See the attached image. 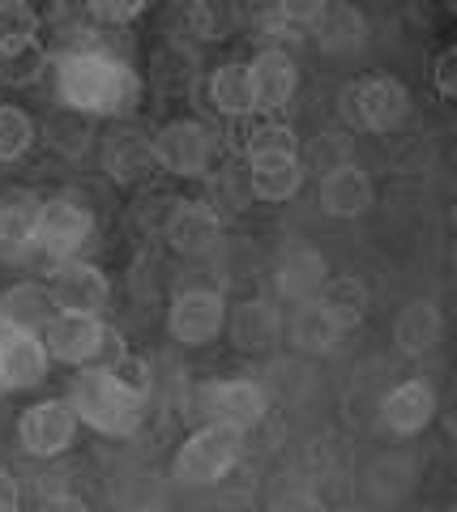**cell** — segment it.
Instances as JSON below:
<instances>
[{"label": "cell", "mask_w": 457, "mask_h": 512, "mask_svg": "<svg viewBox=\"0 0 457 512\" xmlns=\"http://www.w3.org/2000/svg\"><path fill=\"white\" fill-rule=\"evenodd\" d=\"M56 90L60 103L90 111L94 120H124L141 103V82L129 60L94 43H77L73 52L56 60Z\"/></svg>", "instance_id": "obj_1"}, {"label": "cell", "mask_w": 457, "mask_h": 512, "mask_svg": "<svg viewBox=\"0 0 457 512\" xmlns=\"http://www.w3.org/2000/svg\"><path fill=\"white\" fill-rule=\"evenodd\" d=\"M65 402L73 406L77 423L94 427L99 436H112V440H129L141 431L146 423V393L129 389L124 380L112 376V367L94 363V367H82L73 380H69V397Z\"/></svg>", "instance_id": "obj_2"}, {"label": "cell", "mask_w": 457, "mask_h": 512, "mask_svg": "<svg viewBox=\"0 0 457 512\" xmlns=\"http://www.w3.org/2000/svg\"><path fill=\"white\" fill-rule=\"evenodd\" d=\"M240 457H244V431L210 419L180 444L176 461H171V474L184 487H210L240 466Z\"/></svg>", "instance_id": "obj_3"}, {"label": "cell", "mask_w": 457, "mask_h": 512, "mask_svg": "<svg viewBox=\"0 0 457 512\" xmlns=\"http://www.w3.org/2000/svg\"><path fill=\"white\" fill-rule=\"evenodd\" d=\"M43 333V346L56 363L69 367H94V363H112L120 355V338L103 325L99 316H82V312H56Z\"/></svg>", "instance_id": "obj_4"}, {"label": "cell", "mask_w": 457, "mask_h": 512, "mask_svg": "<svg viewBox=\"0 0 457 512\" xmlns=\"http://www.w3.org/2000/svg\"><path fill=\"white\" fill-rule=\"evenodd\" d=\"M411 111V90H406L398 77H364V82H351L342 90V120L355 128H368V133H389L398 128Z\"/></svg>", "instance_id": "obj_5"}, {"label": "cell", "mask_w": 457, "mask_h": 512, "mask_svg": "<svg viewBox=\"0 0 457 512\" xmlns=\"http://www.w3.org/2000/svg\"><path fill=\"white\" fill-rule=\"evenodd\" d=\"M94 239V214L73 197H47L35 210V252L47 261H69L82 256Z\"/></svg>", "instance_id": "obj_6"}, {"label": "cell", "mask_w": 457, "mask_h": 512, "mask_svg": "<svg viewBox=\"0 0 457 512\" xmlns=\"http://www.w3.org/2000/svg\"><path fill=\"white\" fill-rule=\"evenodd\" d=\"M150 146H154V167L159 171L180 175V180H197L210 167L214 137L201 120H171L150 137Z\"/></svg>", "instance_id": "obj_7"}, {"label": "cell", "mask_w": 457, "mask_h": 512, "mask_svg": "<svg viewBox=\"0 0 457 512\" xmlns=\"http://www.w3.org/2000/svg\"><path fill=\"white\" fill-rule=\"evenodd\" d=\"M47 299H52L56 312H82V316H99L112 299V282L99 265L82 261V256H69V261H56V274L47 282Z\"/></svg>", "instance_id": "obj_8"}, {"label": "cell", "mask_w": 457, "mask_h": 512, "mask_svg": "<svg viewBox=\"0 0 457 512\" xmlns=\"http://www.w3.org/2000/svg\"><path fill=\"white\" fill-rule=\"evenodd\" d=\"M77 436V414L65 397H47V402H35L30 410H22L18 419V444L22 453L52 461L60 453H69V444Z\"/></svg>", "instance_id": "obj_9"}, {"label": "cell", "mask_w": 457, "mask_h": 512, "mask_svg": "<svg viewBox=\"0 0 457 512\" xmlns=\"http://www.w3.org/2000/svg\"><path fill=\"white\" fill-rule=\"evenodd\" d=\"M227 329V303L218 291H206V286H188L171 299L167 308V333L184 346H206L218 333Z\"/></svg>", "instance_id": "obj_10"}, {"label": "cell", "mask_w": 457, "mask_h": 512, "mask_svg": "<svg viewBox=\"0 0 457 512\" xmlns=\"http://www.w3.org/2000/svg\"><path fill=\"white\" fill-rule=\"evenodd\" d=\"M163 235L171 252L180 256H206L223 239V214L210 201H171L163 218Z\"/></svg>", "instance_id": "obj_11"}, {"label": "cell", "mask_w": 457, "mask_h": 512, "mask_svg": "<svg viewBox=\"0 0 457 512\" xmlns=\"http://www.w3.org/2000/svg\"><path fill=\"white\" fill-rule=\"evenodd\" d=\"M47 346L39 329H0V389L22 393L47 376Z\"/></svg>", "instance_id": "obj_12"}, {"label": "cell", "mask_w": 457, "mask_h": 512, "mask_svg": "<svg viewBox=\"0 0 457 512\" xmlns=\"http://www.w3.org/2000/svg\"><path fill=\"white\" fill-rule=\"evenodd\" d=\"M248 86H252V111H278L295 99L299 69L282 47H265L257 60L248 64Z\"/></svg>", "instance_id": "obj_13"}, {"label": "cell", "mask_w": 457, "mask_h": 512, "mask_svg": "<svg viewBox=\"0 0 457 512\" xmlns=\"http://www.w3.org/2000/svg\"><path fill=\"white\" fill-rule=\"evenodd\" d=\"M206 410L214 414V423H227V427H257L265 419V389L257 380H223V384H210L206 389Z\"/></svg>", "instance_id": "obj_14"}, {"label": "cell", "mask_w": 457, "mask_h": 512, "mask_svg": "<svg viewBox=\"0 0 457 512\" xmlns=\"http://www.w3.org/2000/svg\"><path fill=\"white\" fill-rule=\"evenodd\" d=\"M436 419V389L428 380H402L381 402V423L393 436H419Z\"/></svg>", "instance_id": "obj_15"}, {"label": "cell", "mask_w": 457, "mask_h": 512, "mask_svg": "<svg viewBox=\"0 0 457 512\" xmlns=\"http://www.w3.org/2000/svg\"><path fill=\"white\" fill-rule=\"evenodd\" d=\"M103 171L112 175L116 184H133V180H146L154 171V146H150V133H141L133 124H120L103 137Z\"/></svg>", "instance_id": "obj_16"}, {"label": "cell", "mask_w": 457, "mask_h": 512, "mask_svg": "<svg viewBox=\"0 0 457 512\" xmlns=\"http://www.w3.org/2000/svg\"><path fill=\"white\" fill-rule=\"evenodd\" d=\"M325 278H329V265H325V256L317 248H287L274 261V291L287 303L317 299Z\"/></svg>", "instance_id": "obj_17"}, {"label": "cell", "mask_w": 457, "mask_h": 512, "mask_svg": "<svg viewBox=\"0 0 457 512\" xmlns=\"http://www.w3.org/2000/svg\"><path fill=\"white\" fill-rule=\"evenodd\" d=\"M35 210L39 197L30 192L0 197V265H22L26 256H35Z\"/></svg>", "instance_id": "obj_18"}, {"label": "cell", "mask_w": 457, "mask_h": 512, "mask_svg": "<svg viewBox=\"0 0 457 512\" xmlns=\"http://www.w3.org/2000/svg\"><path fill=\"white\" fill-rule=\"evenodd\" d=\"M372 201H376V188L368 180V171L355 163H338L321 180V210L329 218H359L372 210Z\"/></svg>", "instance_id": "obj_19"}, {"label": "cell", "mask_w": 457, "mask_h": 512, "mask_svg": "<svg viewBox=\"0 0 457 512\" xmlns=\"http://www.w3.org/2000/svg\"><path fill=\"white\" fill-rule=\"evenodd\" d=\"M440 338H445V320H440V308L428 299H411L398 312V320H393V342H398V350L411 359L432 355L440 346Z\"/></svg>", "instance_id": "obj_20"}, {"label": "cell", "mask_w": 457, "mask_h": 512, "mask_svg": "<svg viewBox=\"0 0 457 512\" xmlns=\"http://www.w3.org/2000/svg\"><path fill=\"white\" fill-rule=\"evenodd\" d=\"M304 188V163L299 154H265L248 158V192L261 201H287Z\"/></svg>", "instance_id": "obj_21"}, {"label": "cell", "mask_w": 457, "mask_h": 512, "mask_svg": "<svg viewBox=\"0 0 457 512\" xmlns=\"http://www.w3.org/2000/svg\"><path fill=\"white\" fill-rule=\"evenodd\" d=\"M43 141L52 146L56 154H65V158H82L90 146H94V116L90 111H77L69 103H56L52 111H47V120H43Z\"/></svg>", "instance_id": "obj_22"}, {"label": "cell", "mask_w": 457, "mask_h": 512, "mask_svg": "<svg viewBox=\"0 0 457 512\" xmlns=\"http://www.w3.org/2000/svg\"><path fill=\"white\" fill-rule=\"evenodd\" d=\"M342 325L329 316L317 299L308 303H295V316H291V346L304 350V355H334L338 342H342Z\"/></svg>", "instance_id": "obj_23"}, {"label": "cell", "mask_w": 457, "mask_h": 512, "mask_svg": "<svg viewBox=\"0 0 457 512\" xmlns=\"http://www.w3.org/2000/svg\"><path fill=\"white\" fill-rule=\"evenodd\" d=\"M312 35H317V47L321 52H355V47H364L368 39V22L364 13H359L355 5H325L317 13V22H312Z\"/></svg>", "instance_id": "obj_24"}, {"label": "cell", "mask_w": 457, "mask_h": 512, "mask_svg": "<svg viewBox=\"0 0 457 512\" xmlns=\"http://www.w3.org/2000/svg\"><path fill=\"white\" fill-rule=\"evenodd\" d=\"M227 325H231L235 346L248 350V355H261V350H270L278 342V333H282V320H278V312L265 299H244L240 308L231 312Z\"/></svg>", "instance_id": "obj_25"}, {"label": "cell", "mask_w": 457, "mask_h": 512, "mask_svg": "<svg viewBox=\"0 0 457 512\" xmlns=\"http://www.w3.org/2000/svg\"><path fill=\"white\" fill-rule=\"evenodd\" d=\"M317 303L338 320L342 329H355L359 320L368 316L372 295H368V286L359 282L355 274H329V278L321 282V291H317Z\"/></svg>", "instance_id": "obj_26"}, {"label": "cell", "mask_w": 457, "mask_h": 512, "mask_svg": "<svg viewBox=\"0 0 457 512\" xmlns=\"http://www.w3.org/2000/svg\"><path fill=\"white\" fill-rule=\"evenodd\" d=\"M244 22V5L240 0H193L188 5V30L206 43H223L231 39Z\"/></svg>", "instance_id": "obj_27"}, {"label": "cell", "mask_w": 457, "mask_h": 512, "mask_svg": "<svg viewBox=\"0 0 457 512\" xmlns=\"http://www.w3.org/2000/svg\"><path fill=\"white\" fill-rule=\"evenodd\" d=\"M210 107L218 116H252V86H248V64L231 60L210 77Z\"/></svg>", "instance_id": "obj_28"}, {"label": "cell", "mask_w": 457, "mask_h": 512, "mask_svg": "<svg viewBox=\"0 0 457 512\" xmlns=\"http://www.w3.org/2000/svg\"><path fill=\"white\" fill-rule=\"evenodd\" d=\"M43 73H47V47L39 39L0 47V86L22 90V86H35Z\"/></svg>", "instance_id": "obj_29"}, {"label": "cell", "mask_w": 457, "mask_h": 512, "mask_svg": "<svg viewBox=\"0 0 457 512\" xmlns=\"http://www.w3.org/2000/svg\"><path fill=\"white\" fill-rule=\"evenodd\" d=\"M47 299L35 286H18V291L0 295V329H43L47 325Z\"/></svg>", "instance_id": "obj_30"}, {"label": "cell", "mask_w": 457, "mask_h": 512, "mask_svg": "<svg viewBox=\"0 0 457 512\" xmlns=\"http://www.w3.org/2000/svg\"><path fill=\"white\" fill-rule=\"evenodd\" d=\"M39 141V124L26 116L22 107L0 103V163H18Z\"/></svg>", "instance_id": "obj_31"}, {"label": "cell", "mask_w": 457, "mask_h": 512, "mask_svg": "<svg viewBox=\"0 0 457 512\" xmlns=\"http://www.w3.org/2000/svg\"><path fill=\"white\" fill-rule=\"evenodd\" d=\"M248 158H265V154H295V128L282 120H261L248 128L244 137Z\"/></svg>", "instance_id": "obj_32"}, {"label": "cell", "mask_w": 457, "mask_h": 512, "mask_svg": "<svg viewBox=\"0 0 457 512\" xmlns=\"http://www.w3.org/2000/svg\"><path fill=\"white\" fill-rule=\"evenodd\" d=\"M39 39V13L26 0H0V47Z\"/></svg>", "instance_id": "obj_33"}, {"label": "cell", "mask_w": 457, "mask_h": 512, "mask_svg": "<svg viewBox=\"0 0 457 512\" xmlns=\"http://www.w3.org/2000/svg\"><path fill=\"white\" fill-rule=\"evenodd\" d=\"M150 9V0H86V13L99 26H129Z\"/></svg>", "instance_id": "obj_34"}, {"label": "cell", "mask_w": 457, "mask_h": 512, "mask_svg": "<svg viewBox=\"0 0 457 512\" xmlns=\"http://www.w3.org/2000/svg\"><path fill=\"white\" fill-rule=\"evenodd\" d=\"M325 5H329V0H274V13L287 26H312Z\"/></svg>", "instance_id": "obj_35"}, {"label": "cell", "mask_w": 457, "mask_h": 512, "mask_svg": "<svg viewBox=\"0 0 457 512\" xmlns=\"http://www.w3.org/2000/svg\"><path fill=\"white\" fill-rule=\"evenodd\" d=\"M432 82H436V94H440L445 103L457 99V52H453V47H445V52L436 56V64H432Z\"/></svg>", "instance_id": "obj_36"}, {"label": "cell", "mask_w": 457, "mask_h": 512, "mask_svg": "<svg viewBox=\"0 0 457 512\" xmlns=\"http://www.w3.org/2000/svg\"><path fill=\"white\" fill-rule=\"evenodd\" d=\"M9 508H18V478L0 466V512H9Z\"/></svg>", "instance_id": "obj_37"}]
</instances>
